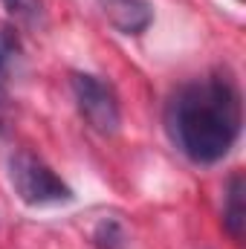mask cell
Returning <instances> with one entry per match:
<instances>
[{"label":"cell","mask_w":246,"mask_h":249,"mask_svg":"<svg viewBox=\"0 0 246 249\" xmlns=\"http://www.w3.org/2000/svg\"><path fill=\"white\" fill-rule=\"evenodd\" d=\"M70 87H72L75 107H78L81 119L96 133L113 136L122 127L119 99H116L110 84H105L99 75H90V72H72L70 75Z\"/></svg>","instance_id":"3"},{"label":"cell","mask_w":246,"mask_h":249,"mask_svg":"<svg viewBox=\"0 0 246 249\" xmlns=\"http://www.w3.org/2000/svg\"><path fill=\"white\" fill-rule=\"evenodd\" d=\"M165 133L194 165H214L235 148L244 127V99L223 70L180 84L165 102Z\"/></svg>","instance_id":"1"},{"label":"cell","mask_w":246,"mask_h":249,"mask_svg":"<svg viewBox=\"0 0 246 249\" xmlns=\"http://www.w3.org/2000/svg\"><path fill=\"white\" fill-rule=\"evenodd\" d=\"M0 3H3V9L15 18V23L29 26V29L44 26V18H47L44 0H0Z\"/></svg>","instance_id":"7"},{"label":"cell","mask_w":246,"mask_h":249,"mask_svg":"<svg viewBox=\"0 0 246 249\" xmlns=\"http://www.w3.org/2000/svg\"><path fill=\"white\" fill-rule=\"evenodd\" d=\"M107 23L122 35H142L154 23V6L148 0H99Z\"/></svg>","instance_id":"4"},{"label":"cell","mask_w":246,"mask_h":249,"mask_svg":"<svg viewBox=\"0 0 246 249\" xmlns=\"http://www.w3.org/2000/svg\"><path fill=\"white\" fill-rule=\"evenodd\" d=\"M9 183L26 206H55L75 197L72 188L41 157L29 151H15L9 157Z\"/></svg>","instance_id":"2"},{"label":"cell","mask_w":246,"mask_h":249,"mask_svg":"<svg viewBox=\"0 0 246 249\" xmlns=\"http://www.w3.org/2000/svg\"><path fill=\"white\" fill-rule=\"evenodd\" d=\"M124 244H127V235L116 217H107L93 229V247L96 249H124Z\"/></svg>","instance_id":"8"},{"label":"cell","mask_w":246,"mask_h":249,"mask_svg":"<svg viewBox=\"0 0 246 249\" xmlns=\"http://www.w3.org/2000/svg\"><path fill=\"white\" fill-rule=\"evenodd\" d=\"M244 194H246V183H244V174L235 171L226 183V200H223V229L229 232V238L235 244L244 241V229H246V203H244Z\"/></svg>","instance_id":"5"},{"label":"cell","mask_w":246,"mask_h":249,"mask_svg":"<svg viewBox=\"0 0 246 249\" xmlns=\"http://www.w3.org/2000/svg\"><path fill=\"white\" fill-rule=\"evenodd\" d=\"M6 105V87H3V81H0V107Z\"/></svg>","instance_id":"9"},{"label":"cell","mask_w":246,"mask_h":249,"mask_svg":"<svg viewBox=\"0 0 246 249\" xmlns=\"http://www.w3.org/2000/svg\"><path fill=\"white\" fill-rule=\"evenodd\" d=\"M23 61V44L15 26H0V81L12 78Z\"/></svg>","instance_id":"6"}]
</instances>
